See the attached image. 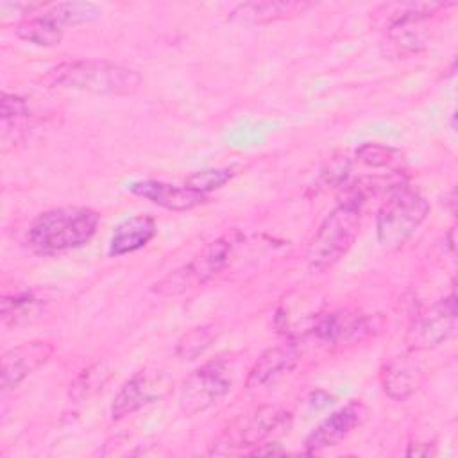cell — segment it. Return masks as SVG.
Instances as JSON below:
<instances>
[{"instance_id": "obj_24", "label": "cell", "mask_w": 458, "mask_h": 458, "mask_svg": "<svg viewBox=\"0 0 458 458\" xmlns=\"http://www.w3.org/2000/svg\"><path fill=\"white\" fill-rule=\"evenodd\" d=\"M234 174L236 172L233 168H204L191 174L184 184L199 193L208 195L209 191L218 190L225 182H229L234 177Z\"/></svg>"}, {"instance_id": "obj_22", "label": "cell", "mask_w": 458, "mask_h": 458, "mask_svg": "<svg viewBox=\"0 0 458 458\" xmlns=\"http://www.w3.org/2000/svg\"><path fill=\"white\" fill-rule=\"evenodd\" d=\"M41 306V299L34 292L25 290L2 297V320L5 324H18L34 315Z\"/></svg>"}, {"instance_id": "obj_2", "label": "cell", "mask_w": 458, "mask_h": 458, "mask_svg": "<svg viewBox=\"0 0 458 458\" xmlns=\"http://www.w3.org/2000/svg\"><path fill=\"white\" fill-rule=\"evenodd\" d=\"M100 215L86 206H63L34 218L27 231L29 245L41 254H55L86 245L97 233Z\"/></svg>"}, {"instance_id": "obj_7", "label": "cell", "mask_w": 458, "mask_h": 458, "mask_svg": "<svg viewBox=\"0 0 458 458\" xmlns=\"http://www.w3.org/2000/svg\"><path fill=\"white\" fill-rule=\"evenodd\" d=\"M231 390V379L222 361H208L197 367L179 390V408L184 415L191 417L206 411Z\"/></svg>"}, {"instance_id": "obj_20", "label": "cell", "mask_w": 458, "mask_h": 458, "mask_svg": "<svg viewBox=\"0 0 458 458\" xmlns=\"http://www.w3.org/2000/svg\"><path fill=\"white\" fill-rule=\"evenodd\" d=\"M220 335V327L216 324H202L186 331L175 345V356L179 360H195L202 354Z\"/></svg>"}, {"instance_id": "obj_17", "label": "cell", "mask_w": 458, "mask_h": 458, "mask_svg": "<svg viewBox=\"0 0 458 458\" xmlns=\"http://www.w3.org/2000/svg\"><path fill=\"white\" fill-rule=\"evenodd\" d=\"M451 5H454V2H392L379 5L376 14L386 29L395 30L410 27L413 23L417 25Z\"/></svg>"}, {"instance_id": "obj_1", "label": "cell", "mask_w": 458, "mask_h": 458, "mask_svg": "<svg viewBox=\"0 0 458 458\" xmlns=\"http://www.w3.org/2000/svg\"><path fill=\"white\" fill-rule=\"evenodd\" d=\"M43 82L50 88L75 89L93 95L129 97L141 86V75L123 64L104 59H73L52 66Z\"/></svg>"}, {"instance_id": "obj_3", "label": "cell", "mask_w": 458, "mask_h": 458, "mask_svg": "<svg viewBox=\"0 0 458 458\" xmlns=\"http://www.w3.org/2000/svg\"><path fill=\"white\" fill-rule=\"evenodd\" d=\"M363 204L358 197L342 193L336 208L324 218L310 242L306 261L311 272H324L335 267L349 252L360 231Z\"/></svg>"}, {"instance_id": "obj_6", "label": "cell", "mask_w": 458, "mask_h": 458, "mask_svg": "<svg viewBox=\"0 0 458 458\" xmlns=\"http://www.w3.org/2000/svg\"><path fill=\"white\" fill-rule=\"evenodd\" d=\"M290 420V413L277 406H263L254 413L234 420L211 445L209 454H227L263 444L272 433Z\"/></svg>"}, {"instance_id": "obj_23", "label": "cell", "mask_w": 458, "mask_h": 458, "mask_svg": "<svg viewBox=\"0 0 458 458\" xmlns=\"http://www.w3.org/2000/svg\"><path fill=\"white\" fill-rule=\"evenodd\" d=\"M356 157L372 168H395L403 161V152L379 143H363L356 148Z\"/></svg>"}, {"instance_id": "obj_27", "label": "cell", "mask_w": 458, "mask_h": 458, "mask_svg": "<svg viewBox=\"0 0 458 458\" xmlns=\"http://www.w3.org/2000/svg\"><path fill=\"white\" fill-rule=\"evenodd\" d=\"M435 454H437L435 444H428V442H413L406 449V456H435Z\"/></svg>"}, {"instance_id": "obj_14", "label": "cell", "mask_w": 458, "mask_h": 458, "mask_svg": "<svg viewBox=\"0 0 458 458\" xmlns=\"http://www.w3.org/2000/svg\"><path fill=\"white\" fill-rule=\"evenodd\" d=\"M311 2L299 0H263L238 4L227 16V21L234 25H265L277 20L293 18L311 9Z\"/></svg>"}, {"instance_id": "obj_15", "label": "cell", "mask_w": 458, "mask_h": 458, "mask_svg": "<svg viewBox=\"0 0 458 458\" xmlns=\"http://www.w3.org/2000/svg\"><path fill=\"white\" fill-rule=\"evenodd\" d=\"M424 381L420 363L410 356H397L381 370L383 392L394 401H404L413 395Z\"/></svg>"}, {"instance_id": "obj_21", "label": "cell", "mask_w": 458, "mask_h": 458, "mask_svg": "<svg viewBox=\"0 0 458 458\" xmlns=\"http://www.w3.org/2000/svg\"><path fill=\"white\" fill-rule=\"evenodd\" d=\"M111 376L106 361H95L70 383V397L75 401H86L104 388Z\"/></svg>"}, {"instance_id": "obj_4", "label": "cell", "mask_w": 458, "mask_h": 458, "mask_svg": "<svg viewBox=\"0 0 458 458\" xmlns=\"http://www.w3.org/2000/svg\"><path fill=\"white\" fill-rule=\"evenodd\" d=\"M243 236L238 231L225 233L208 243L199 254H195L188 263L174 268L159 281L150 286V292L159 297H175L191 288L202 286L215 276H218L233 259L236 247L242 243Z\"/></svg>"}, {"instance_id": "obj_19", "label": "cell", "mask_w": 458, "mask_h": 458, "mask_svg": "<svg viewBox=\"0 0 458 458\" xmlns=\"http://www.w3.org/2000/svg\"><path fill=\"white\" fill-rule=\"evenodd\" d=\"M14 34L20 39L36 47H54L59 45L63 39V29L43 14H34L20 20L14 27Z\"/></svg>"}, {"instance_id": "obj_28", "label": "cell", "mask_w": 458, "mask_h": 458, "mask_svg": "<svg viewBox=\"0 0 458 458\" xmlns=\"http://www.w3.org/2000/svg\"><path fill=\"white\" fill-rule=\"evenodd\" d=\"M281 453H284V449H281L279 444H276V442H272V444H259V445H256L250 451V454H281Z\"/></svg>"}, {"instance_id": "obj_26", "label": "cell", "mask_w": 458, "mask_h": 458, "mask_svg": "<svg viewBox=\"0 0 458 458\" xmlns=\"http://www.w3.org/2000/svg\"><path fill=\"white\" fill-rule=\"evenodd\" d=\"M30 113L27 100L14 93H2V122L7 123L9 120L25 118Z\"/></svg>"}, {"instance_id": "obj_9", "label": "cell", "mask_w": 458, "mask_h": 458, "mask_svg": "<svg viewBox=\"0 0 458 458\" xmlns=\"http://www.w3.org/2000/svg\"><path fill=\"white\" fill-rule=\"evenodd\" d=\"M170 388V377L157 369H143L138 370L132 377H129L111 404V419L122 420L127 415L138 411L140 408L157 401Z\"/></svg>"}, {"instance_id": "obj_25", "label": "cell", "mask_w": 458, "mask_h": 458, "mask_svg": "<svg viewBox=\"0 0 458 458\" xmlns=\"http://www.w3.org/2000/svg\"><path fill=\"white\" fill-rule=\"evenodd\" d=\"M349 172H351L349 159H347L345 156H340V157L331 159L329 165H327V168H324V172H322V181H324L327 186L342 188V186L347 184Z\"/></svg>"}, {"instance_id": "obj_8", "label": "cell", "mask_w": 458, "mask_h": 458, "mask_svg": "<svg viewBox=\"0 0 458 458\" xmlns=\"http://www.w3.org/2000/svg\"><path fill=\"white\" fill-rule=\"evenodd\" d=\"M456 329V295L438 299L424 313L415 317L406 335V344L411 351H426L444 344Z\"/></svg>"}, {"instance_id": "obj_16", "label": "cell", "mask_w": 458, "mask_h": 458, "mask_svg": "<svg viewBox=\"0 0 458 458\" xmlns=\"http://www.w3.org/2000/svg\"><path fill=\"white\" fill-rule=\"evenodd\" d=\"M156 220L150 215H134L120 222L109 240V254L123 256L143 249L156 236Z\"/></svg>"}, {"instance_id": "obj_5", "label": "cell", "mask_w": 458, "mask_h": 458, "mask_svg": "<svg viewBox=\"0 0 458 458\" xmlns=\"http://www.w3.org/2000/svg\"><path fill=\"white\" fill-rule=\"evenodd\" d=\"M429 215V204L420 191L406 182L388 191L376 215V236L383 249H401Z\"/></svg>"}, {"instance_id": "obj_10", "label": "cell", "mask_w": 458, "mask_h": 458, "mask_svg": "<svg viewBox=\"0 0 458 458\" xmlns=\"http://www.w3.org/2000/svg\"><path fill=\"white\" fill-rule=\"evenodd\" d=\"M367 415V408L352 401L340 410L333 411L329 417H326L304 440V451L308 454H315L318 451H324L327 447L338 445L344 438H347L354 428H358Z\"/></svg>"}, {"instance_id": "obj_13", "label": "cell", "mask_w": 458, "mask_h": 458, "mask_svg": "<svg viewBox=\"0 0 458 458\" xmlns=\"http://www.w3.org/2000/svg\"><path fill=\"white\" fill-rule=\"evenodd\" d=\"M131 191L138 197H143L150 200L156 206H161L170 211H188L193 209L208 200V195L199 193L191 188L156 181V179H145V181H136L131 186Z\"/></svg>"}, {"instance_id": "obj_12", "label": "cell", "mask_w": 458, "mask_h": 458, "mask_svg": "<svg viewBox=\"0 0 458 458\" xmlns=\"http://www.w3.org/2000/svg\"><path fill=\"white\" fill-rule=\"evenodd\" d=\"M299 356V347L293 340L268 347L250 367L245 388L259 390L268 385H274L277 379H281L283 376L295 369Z\"/></svg>"}, {"instance_id": "obj_11", "label": "cell", "mask_w": 458, "mask_h": 458, "mask_svg": "<svg viewBox=\"0 0 458 458\" xmlns=\"http://www.w3.org/2000/svg\"><path fill=\"white\" fill-rule=\"evenodd\" d=\"M54 354V345L43 340L20 344L2 354V392L16 388L25 377L43 367Z\"/></svg>"}, {"instance_id": "obj_18", "label": "cell", "mask_w": 458, "mask_h": 458, "mask_svg": "<svg viewBox=\"0 0 458 458\" xmlns=\"http://www.w3.org/2000/svg\"><path fill=\"white\" fill-rule=\"evenodd\" d=\"M41 14L64 30V27H75L97 20L102 11L91 2H57L48 4Z\"/></svg>"}]
</instances>
